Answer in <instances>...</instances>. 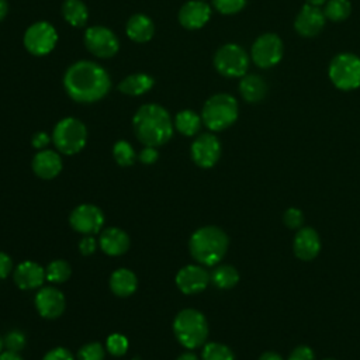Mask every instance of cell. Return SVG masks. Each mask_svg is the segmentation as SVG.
Listing matches in <instances>:
<instances>
[{
    "mask_svg": "<svg viewBox=\"0 0 360 360\" xmlns=\"http://www.w3.org/2000/svg\"><path fill=\"white\" fill-rule=\"evenodd\" d=\"M201 117L193 110H181L174 117V128L186 136H193L200 131L201 127Z\"/></svg>",
    "mask_w": 360,
    "mask_h": 360,
    "instance_id": "4316f807",
    "label": "cell"
},
{
    "mask_svg": "<svg viewBox=\"0 0 360 360\" xmlns=\"http://www.w3.org/2000/svg\"><path fill=\"white\" fill-rule=\"evenodd\" d=\"M155 84V80L148 73H132L118 83V90L127 96H141L148 93Z\"/></svg>",
    "mask_w": 360,
    "mask_h": 360,
    "instance_id": "d4e9b609",
    "label": "cell"
},
{
    "mask_svg": "<svg viewBox=\"0 0 360 360\" xmlns=\"http://www.w3.org/2000/svg\"><path fill=\"white\" fill-rule=\"evenodd\" d=\"M294 253L301 260H312L321 250V238L318 232L311 226H301L292 242Z\"/></svg>",
    "mask_w": 360,
    "mask_h": 360,
    "instance_id": "d6986e66",
    "label": "cell"
},
{
    "mask_svg": "<svg viewBox=\"0 0 360 360\" xmlns=\"http://www.w3.org/2000/svg\"><path fill=\"white\" fill-rule=\"evenodd\" d=\"M210 281L211 278L208 271L200 264H187L181 267L176 274L177 288L187 295L204 291Z\"/></svg>",
    "mask_w": 360,
    "mask_h": 360,
    "instance_id": "5bb4252c",
    "label": "cell"
},
{
    "mask_svg": "<svg viewBox=\"0 0 360 360\" xmlns=\"http://www.w3.org/2000/svg\"><path fill=\"white\" fill-rule=\"evenodd\" d=\"M173 332L181 346L186 349H197L207 342L208 323L200 311L186 308L176 315L173 321Z\"/></svg>",
    "mask_w": 360,
    "mask_h": 360,
    "instance_id": "277c9868",
    "label": "cell"
},
{
    "mask_svg": "<svg viewBox=\"0 0 360 360\" xmlns=\"http://www.w3.org/2000/svg\"><path fill=\"white\" fill-rule=\"evenodd\" d=\"M125 32L128 38L132 39L134 42L143 44L152 39L155 34V25H153V21L146 14L136 13L128 18L125 24Z\"/></svg>",
    "mask_w": 360,
    "mask_h": 360,
    "instance_id": "7402d4cb",
    "label": "cell"
},
{
    "mask_svg": "<svg viewBox=\"0 0 360 360\" xmlns=\"http://www.w3.org/2000/svg\"><path fill=\"white\" fill-rule=\"evenodd\" d=\"M45 274H46V280L53 284L65 283L66 280H69L72 274V267L66 260L56 259L48 263V266L45 267Z\"/></svg>",
    "mask_w": 360,
    "mask_h": 360,
    "instance_id": "f546056e",
    "label": "cell"
},
{
    "mask_svg": "<svg viewBox=\"0 0 360 360\" xmlns=\"http://www.w3.org/2000/svg\"><path fill=\"white\" fill-rule=\"evenodd\" d=\"M52 142L63 155L79 153L86 146L87 128L75 117L62 118L52 131Z\"/></svg>",
    "mask_w": 360,
    "mask_h": 360,
    "instance_id": "8992f818",
    "label": "cell"
},
{
    "mask_svg": "<svg viewBox=\"0 0 360 360\" xmlns=\"http://www.w3.org/2000/svg\"><path fill=\"white\" fill-rule=\"evenodd\" d=\"M51 136L45 132V131H38V132H35L34 135H32V138H31V145L35 148V149H38V150H41V149H45V146H48V143L51 142Z\"/></svg>",
    "mask_w": 360,
    "mask_h": 360,
    "instance_id": "b9f144b4",
    "label": "cell"
},
{
    "mask_svg": "<svg viewBox=\"0 0 360 360\" xmlns=\"http://www.w3.org/2000/svg\"><path fill=\"white\" fill-rule=\"evenodd\" d=\"M3 347H4V340H3V338L0 336V353L3 352Z\"/></svg>",
    "mask_w": 360,
    "mask_h": 360,
    "instance_id": "681fc988",
    "label": "cell"
},
{
    "mask_svg": "<svg viewBox=\"0 0 360 360\" xmlns=\"http://www.w3.org/2000/svg\"><path fill=\"white\" fill-rule=\"evenodd\" d=\"M58 42V32L48 21H35L24 32V48L34 56H44L53 51Z\"/></svg>",
    "mask_w": 360,
    "mask_h": 360,
    "instance_id": "9c48e42d",
    "label": "cell"
},
{
    "mask_svg": "<svg viewBox=\"0 0 360 360\" xmlns=\"http://www.w3.org/2000/svg\"><path fill=\"white\" fill-rule=\"evenodd\" d=\"M8 11V4L6 0H0V21L7 15Z\"/></svg>",
    "mask_w": 360,
    "mask_h": 360,
    "instance_id": "7dc6e473",
    "label": "cell"
},
{
    "mask_svg": "<svg viewBox=\"0 0 360 360\" xmlns=\"http://www.w3.org/2000/svg\"><path fill=\"white\" fill-rule=\"evenodd\" d=\"M105 346H107V352L111 356L120 357V356H124L128 350V339L121 333H111L107 338Z\"/></svg>",
    "mask_w": 360,
    "mask_h": 360,
    "instance_id": "836d02e7",
    "label": "cell"
},
{
    "mask_svg": "<svg viewBox=\"0 0 360 360\" xmlns=\"http://www.w3.org/2000/svg\"><path fill=\"white\" fill-rule=\"evenodd\" d=\"M283 41L274 32H264L257 37L252 45L250 56L256 66L262 69L276 66L283 58Z\"/></svg>",
    "mask_w": 360,
    "mask_h": 360,
    "instance_id": "30bf717a",
    "label": "cell"
},
{
    "mask_svg": "<svg viewBox=\"0 0 360 360\" xmlns=\"http://www.w3.org/2000/svg\"><path fill=\"white\" fill-rule=\"evenodd\" d=\"M13 270V260L11 257L4 253V252H0V280L6 278Z\"/></svg>",
    "mask_w": 360,
    "mask_h": 360,
    "instance_id": "7bdbcfd3",
    "label": "cell"
},
{
    "mask_svg": "<svg viewBox=\"0 0 360 360\" xmlns=\"http://www.w3.org/2000/svg\"><path fill=\"white\" fill-rule=\"evenodd\" d=\"M138 287V278L129 269H117L110 277V288L117 297H129Z\"/></svg>",
    "mask_w": 360,
    "mask_h": 360,
    "instance_id": "603a6c76",
    "label": "cell"
},
{
    "mask_svg": "<svg viewBox=\"0 0 360 360\" xmlns=\"http://www.w3.org/2000/svg\"><path fill=\"white\" fill-rule=\"evenodd\" d=\"M287 360H315V354H314V350L309 346L301 345V346H297L290 353Z\"/></svg>",
    "mask_w": 360,
    "mask_h": 360,
    "instance_id": "74e56055",
    "label": "cell"
},
{
    "mask_svg": "<svg viewBox=\"0 0 360 360\" xmlns=\"http://www.w3.org/2000/svg\"><path fill=\"white\" fill-rule=\"evenodd\" d=\"M66 302L63 292L52 285L41 287L35 295V308L42 318L55 319L65 311Z\"/></svg>",
    "mask_w": 360,
    "mask_h": 360,
    "instance_id": "9a60e30c",
    "label": "cell"
},
{
    "mask_svg": "<svg viewBox=\"0 0 360 360\" xmlns=\"http://www.w3.org/2000/svg\"><path fill=\"white\" fill-rule=\"evenodd\" d=\"M328 76L339 90L349 91L360 87V56L350 52L338 53L329 63Z\"/></svg>",
    "mask_w": 360,
    "mask_h": 360,
    "instance_id": "52a82bcc",
    "label": "cell"
},
{
    "mask_svg": "<svg viewBox=\"0 0 360 360\" xmlns=\"http://www.w3.org/2000/svg\"><path fill=\"white\" fill-rule=\"evenodd\" d=\"M14 283L21 290H35L42 287L44 281L46 280L45 269L39 266L37 262L24 260L21 262L14 273H13Z\"/></svg>",
    "mask_w": 360,
    "mask_h": 360,
    "instance_id": "ac0fdd59",
    "label": "cell"
},
{
    "mask_svg": "<svg viewBox=\"0 0 360 360\" xmlns=\"http://www.w3.org/2000/svg\"><path fill=\"white\" fill-rule=\"evenodd\" d=\"M228 245V235L215 225L198 228L193 232L188 240V249L193 259L202 266L218 264L224 259Z\"/></svg>",
    "mask_w": 360,
    "mask_h": 360,
    "instance_id": "3957f363",
    "label": "cell"
},
{
    "mask_svg": "<svg viewBox=\"0 0 360 360\" xmlns=\"http://www.w3.org/2000/svg\"><path fill=\"white\" fill-rule=\"evenodd\" d=\"M42 360H75V357L66 347H53L45 353Z\"/></svg>",
    "mask_w": 360,
    "mask_h": 360,
    "instance_id": "f35d334b",
    "label": "cell"
},
{
    "mask_svg": "<svg viewBox=\"0 0 360 360\" xmlns=\"http://www.w3.org/2000/svg\"><path fill=\"white\" fill-rule=\"evenodd\" d=\"M259 360H284V359L278 353H276V352H264L259 357Z\"/></svg>",
    "mask_w": 360,
    "mask_h": 360,
    "instance_id": "f6af8a7d",
    "label": "cell"
},
{
    "mask_svg": "<svg viewBox=\"0 0 360 360\" xmlns=\"http://www.w3.org/2000/svg\"><path fill=\"white\" fill-rule=\"evenodd\" d=\"M202 360H235L233 352L224 343L208 342L202 347Z\"/></svg>",
    "mask_w": 360,
    "mask_h": 360,
    "instance_id": "4dcf8cb0",
    "label": "cell"
},
{
    "mask_svg": "<svg viewBox=\"0 0 360 360\" xmlns=\"http://www.w3.org/2000/svg\"><path fill=\"white\" fill-rule=\"evenodd\" d=\"M211 18V7L204 0H190L179 10V22L186 30H198Z\"/></svg>",
    "mask_w": 360,
    "mask_h": 360,
    "instance_id": "e0dca14e",
    "label": "cell"
},
{
    "mask_svg": "<svg viewBox=\"0 0 360 360\" xmlns=\"http://www.w3.org/2000/svg\"><path fill=\"white\" fill-rule=\"evenodd\" d=\"M211 283L221 290L232 288L239 281V271L231 264H218L210 274Z\"/></svg>",
    "mask_w": 360,
    "mask_h": 360,
    "instance_id": "83f0119b",
    "label": "cell"
},
{
    "mask_svg": "<svg viewBox=\"0 0 360 360\" xmlns=\"http://www.w3.org/2000/svg\"><path fill=\"white\" fill-rule=\"evenodd\" d=\"M267 91L266 82L257 75H245L239 82V93L248 103H257L263 100Z\"/></svg>",
    "mask_w": 360,
    "mask_h": 360,
    "instance_id": "cb8c5ba5",
    "label": "cell"
},
{
    "mask_svg": "<svg viewBox=\"0 0 360 360\" xmlns=\"http://www.w3.org/2000/svg\"><path fill=\"white\" fill-rule=\"evenodd\" d=\"M138 159L143 163V165H153L158 159H159V152L155 146H145L139 155Z\"/></svg>",
    "mask_w": 360,
    "mask_h": 360,
    "instance_id": "60d3db41",
    "label": "cell"
},
{
    "mask_svg": "<svg viewBox=\"0 0 360 360\" xmlns=\"http://www.w3.org/2000/svg\"><path fill=\"white\" fill-rule=\"evenodd\" d=\"M238 101L228 93H217L211 96L202 105L201 120L202 124L214 131H224L238 120Z\"/></svg>",
    "mask_w": 360,
    "mask_h": 360,
    "instance_id": "5b68a950",
    "label": "cell"
},
{
    "mask_svg": "<svg viewBox=\"0 0 360 360\" xmlns=\"http://www.w3.org/2000/svg\"><path fill=\"white\" fill-rule=\"evenodd\" d=\"M31 166L34 173L44 180L55 179L63 167L60 155L51 149H41L39 152H37L32 158Z\"/></svg>",
    "mask_w": 360,
    "mask_h": 360,
    "instance_id": "ffe728a7",
    "label": "cell"
},
{
    "mask_svg": "<svg viewBox=\"0 0 360 360\" xmlns=\"http://www.w3.org/2000/svg\"><path fill=\"white\" fill-rule=\"evenodd\" d=\"M217 72L225 77H242L249 68V56L238 44H225L214 55Z\"/></svg>",
    "mask_w": 360,
    "mask_h": 360,
    "instance_id": "ba28073f",
    "label": "cell"
},
{
    "mask_svg": "<svg viewBox=\"0 0 360 360\" xmlns=\"http://www.w3.org/2000/svg\"><path fill=\"white\" fill-rule=\"evenodd\" d=\"M325 21L326 17L323 14V10H321L318 6L307 3L298 11L294 21V28L301 37L311 38L322 31Z\"/></svg>",
    "mask_w": 360,
    "mask_h": 360,
    "instance_id": "2e32d148",
    "label": "cell"
},
{
    "mask_svg": "<svg viewBox=\"0 0 360 360\" xmlns=\"http://www.w3.org/2000/svg\"><path fill=\"white\" fill-rule=\"evenodd\" d=\"M4 347L6 350L20 353L25 347V336L21 330H10L4 338Z\"/></svg>",
    "mask_w": 360,
    "mask_h": 360,
    "instance_id": "e575fe53",
    "label": "cell"
},
{
    "mask_svg": "<svg viewBox=\"0 0 360 360\" xmlns=\"http://www.w3.org/2000/svg\"><path fill=\"white\" fill-rule=\"evenodd\" d=\"M83 41L91 55L103 59L112 58L120 49L118 38L104 25H91L86 28Z\"/></svg>",
    "mask_w": 360,
    "mask_h": 360,
    "instance_id": "8fae6325",
    "label": "cell"
},
{
    "mask_svg": "<svg viewBox=\"0 0 360 360\" xmlns=\"http://www.w3.org/2000/svg\"><path fill=\"white\" fill-rule=\"evenodd\" d=\"M283 222L290 229H300L304 222V214L301 210L291 207V208L285 210V212L283 215Z\"/></svg>",
    "mask_w": 360,
    "mask_h": 360,
    "instance_id": "8d00e7d4",
    "label": "cell"
},
{
    "mask_svg": "<svg viewBox=\"0 0 360 360\" xmlns=\"http://www.w3.org/2000/svg\"><path fill=\"white\" fill-rule=\"evenodd\" d=\"M325 360H336V359H325Z\"/></svg>",
    "mask_w": 360,
    "mask_h": 360,
    "instance_id": "816d5d0a",
    "label": "cell"
},
{
    "mask_svg": "<svg viewBox=\"0 0 360 360\" xmlns=\"http://www.w3.org/2000/svg\"><path fill=\"white\" fill-rule=\"evenodd\" d=\"M63 87L76 103H96L111 89L105 69L93 60H77L63 75Z\"/></svg>",
    "mask_w": 360,
    "mask_h": 360,
    "instance_id": "6da1fadb",
    "label": "cell"
},
{
    "mask_svg": "<svg viewBox=\"0 0 360 360\" xmlns=\"http://www.w3.org/2000/svg\"><path fill=\"white\" fill-rule=\"evenodd\" d=\"M176 360H200V359L194 353L186 352V353H181Z\"/></svg>",
    "mask_w": 360,
    "mask_h": 360,
    "instance_id": "bcb514c9",
    "label": "cell"
},
{
    "mask_svg": "<svg viewBox=\"0 0 360 360\" xmlns=\"http://www.w3.org/2000/svg\"><path fill=\"white\" fill-rule=\"evenodd\" d=\"M191 159L193 162L202 167V169H210L212 167L221 156V142L219 139L210 132L198 135L190 148Z\"/></svg>",
    "mask_w": 360,
    "mask_h": 360,
    "instance_id": "4fadbf2b",
    "label": "cell"
},
{
    "mask_svg": "<svg viewBox=\"0 0 360 360\" xmlns=\"http://www.w3.org/2000/svg\"><path fill=\"white\" fill-rule=\"evenodd\" d=\"M70 226L83 235H94L104 225L103 211L93 204H80L69 215Z\"/></svg>",
    "mask_w": 360,
    "mask_h": 360,
    "instance_id": "7c38bea8",
    "label": "cell"
},
{
    "mask_svg": "<svg viewBox=\"0 0 360 360\" xmlns=\"http://www.w3.org/2000/svg\"><path fill=\"white\" fill-rule=\"evenodd\" d=\"M246 1L248 0H212V4L221 14L231 15L239 13L246 6Z\"/></svg>",
    "mask_w": 360,
    "mask_h": 360,
    "instance_id": "d590c367",
    "label": "cell"
},
{
    "mask_svg": "<svg viewBox=\"0 0 360 360\" xmlns=\"http://www.w3.org/2000/svg\"><path fill=\"white\" fill-rule=\"evenodd\" d=\"M97 249V240L94 239L93 235H84L82 240L79 242V250L84 256H90L96 252Z\"/></svg>",
    "mask_w": 360,
    "mask_h": 360,
    "instance_id": "ab89813d",
    "label": "cell"
},
{
    "mask_svg": "<svg viewBox=\"0 0 360 360\" xmlns=\"http://www.w3.org/2000/svg\"><path fill=\"white\" fill-rule=\"evenodd\" d=\"M132 360H142V359H141V357H134Z\"/></svg>",
    "mask_w": 360,
    "mask_h": 360,
    "instance_id": "f907efd6",
    "label": "cell"
},
{
    "mask_svg": "<svg viewBox=\"0 0 360 360\" xmlns=\"http://www.w3.org/2000/svg\"><path fill=\"white\" fill-rule=\"evenodd\" d=\"M307 3L308 4H312V6H321V4H323V3H326V0H307Z\"/></svg>",
    "mask_w": 360,
    "mask_h": 360,
    "instance_id": "c3c4849f",
    "label": "cell"
},
{
    "mask_svg": "<svg viewBox=\"0 0 360 360\" xmlns=\"http://www.w3.org/2000/svg\"><path fill=\"white\" fill-rule=\"evenodd\" d=\"M112 156H114V160L120 166H131V165H134V162L136 159V153H135L132 145L124 139H120L114 143Z\"/></svg>",
    "mask_w": 360,
    "mask_h": 360,
    "instance_id": "1f68e13d",
    "label": "cell"
},
{
    "mask_svg": "<svg viewBox=\"0 0 360 360\" xmlns=\"http://www.w3.org/2000/svg\"><path fill=\"white\" fill-rule=\"evenodd\" d=\"M352 13V4L349 0H328L325 3L323 14L333 22L345 21Z\"/></svg>",
    "mask_w": 360,
    "mask_h": 360,
    "instance_id": "f1b7e54d",
    "label": "cell"
},
{
    "mask_svg": "<svg viewBox=\"0 0 360 360\" xmlns=\"http://www.w3.org/2000/svg\"><path fill=\"white\" fill-rule=\"evenodd\" d=\"M134 132L145 146H162L170 141L174 124L167 112L159 104L141 105L132 118Z\"/></svg>",
    "mask_w": 360,
    "mask_h": 360,
    "instance_id": "7a4b0ae2",
    "label": "cell"
},
{
    "mask_svg": "<svg viewBox=\"0 0 360 360\" xmlns=\"http://www.w3.org/2000/svg\"><path fill=\"white\" fill-rule=\"evenodd\" d=\"M98 245L105 255L121 256L127 253V250L129 249L131 240L125 231L115 226H110L103 229V232L100 233Z\"/></svg>",
    "mask_w": 360,
    "mask_h": 360,
    "instance_id": "44dd1931",
    "label": "cell"
},
{
    "mask_svg": "<svg viewBox=\"0 0 360 360\" xmlns=\"http://www.w3.org/2000/svg\"><path fill=\"white\" fill-rule=\"evenodd\" d=\"M104 356L105 349L98 342H89L83 345L77 352L79 360H104Z\"/></svg>",
    "mask_w": 360,
    "mask_h": 360,
    "instance_id": "d6a6232c",
    "label": "cell"
},
{
    "mask_svg": "<svg viewBox=\"0 0 360 360\" xmlns=\"http://www.w3.org/2000/svg\"><path fill=\"white\" fill-rule=\"evenodd\" d=\"M62 15L68 24L80 28L84 27L89 18L87 6L82 0H65L62 3Z\"/></svg>",
    "mask_w": 360,
    "mask_h": 360,
    "instance_id": "484cf974",
    "label": "cell"
},
{
    "mask_svg": "<svg viewBox=\"0 0 360 360\" xmlns=\"http://www.w3.org/2000/svg\"><path fill=\"white\" fill-rule=\"evenodd\" d=\"M0 360H24L18 353L10 352V350H3L0 353Z\"/></svg>",
    "mask_w": 360,
    "mask_h": 360,
    "instance_id": "ee69618b",
    "label": "cell"
}]
</instances>
